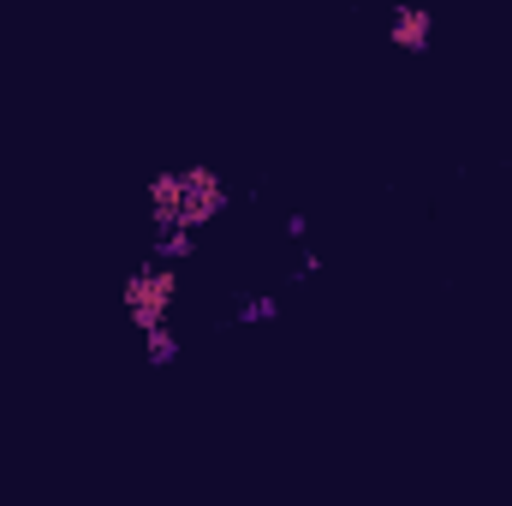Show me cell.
<instances>
[{"label": "cell", "instance_id": "5b68a950", "mask_svg": "<svg viewBox=\"0 0 512 506\" xmlns=\"http://www.w3.org/2000/svg\"><path fill=\"white\" fill-rule=\"evenodd\" d=\"M274 310H280V304L262 292V298H245V304H239V322H245V328H256V322H274Z\"/></svg>", "mask_w": 512, "mask_h": 506}, {"label": "cell", "instance_id": "7a4b0ae2", "mask_svg": "<svg viewBox=\"0 0 512 506\" xmlns=\"http://www.w3.org/2000/svg\"><path fill=\"white\" fill-rule=\"evenodd\" d=\"M429 30H435V18H429L423 6H393L387 42H393V48H405V54H423V48H429Z\"/></svg>", "mask_w": 512, "mask_h": 506}, {"label": "cell", "instance_id": "277c9868", "mask_svg": "<svg viewBox=\"0 0 512 506\" xmlns=\"http://www.w3.org/2000/svg\"><path fill=\"white\" fill-rule=\"evenodd\" d=\"M161 262H185L191 256V227H161Z\"/></svg>", "mask_w": 512, "mask_h": 506}, {"label": "cell", "instance_id": "3957f363", "mask_svg": "<svg viewBox=\"0 0 512 506\" xmlns=\"http://www.w3.org/2000/svg\"><path fill=\"white\" fill-rule=\"evenodd\" d=\"M143 346H149V364H173V358H179V340H173L167 328H155V322L143 328Z\"/></svg>", "mask_w": 512, "mask_h": 506}, {"label": "cell", "instance_id": "6da1fadb", "mask_svg": "<svg viewBox=\"0 0 512 506\" xmlns=\"http://www.w3.org/2000/svg\"><path fill=\"white\" fill-rule=\"evenodd\" d=\"M167 298H173V268H143V274H131L126 280V310L143 322V328L161 322Z\"/></svg>", "mask_w": 512, "mask_h": 506}]
</instances>
